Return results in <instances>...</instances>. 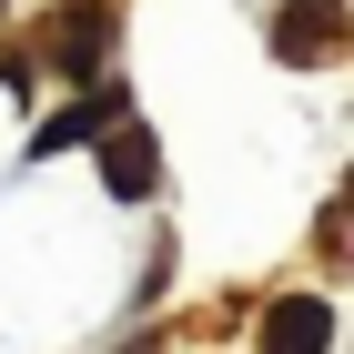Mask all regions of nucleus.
<instances>
[{
    "mask_svg": "<svg viewBox=\"0 0 354 354\" xmlns=\"http://www.w3.org/2000/svg\"><path fill=\"white\" fill-rule=\"evenodd\" d=\"M344 0H283V10H273V61H324V51H344Z\"/></svg>",
    "mask_w": 354,
    "mask_h": 354,
    "instance_id": "nucleus-1",
    "label": "nucleus"
},
{
    "mask_svg": "<svg viewBox=\"0 0 354 354\" xmlns=\"http://www.w3.org/2000/svg\"><path fill=\"white\" fill-rule=\"evenodd\" d=\"M102 51H111V21H102V10H61V21H51V61H61V71H91Z\"/></svg>",
    "mask_w": 354,
    "mask_h": 354,
    "instance_id": "nucleus-4",
    "label": "nucleus"
},
{
    "mask_svg": "<svg viewBox=\"0 0 354 354\" xmlns=\"http://www.w3.org/2000/svg\"><path fill=\"white\" fill-rule=\"evenodd\" d=\"M334 344V304L324 294H283L263 314V354H324Z\"/></svg>",
    "mask_w": 354,
    "mask_h": 354,
    "instance_id": "nucleus-2",
    "label": "nucleus"
},
{
    "mask_svg": "<svg viewBox=\"0 0 354 354\" xmlns=\"http://www.w3.org/2000/svg\"><path fill=\"white\" fill-rule=\"evenodd\" d=\"M102 183L122 192V203H142V192H152V132H142L132 111H122V122H111V142H102Z\"/></svg>",
    "mask_w": 354,
    "mask_h": 354,
    "instance_id": "nucleus-3",
    "label": "nucleus"
}]
</instances>
